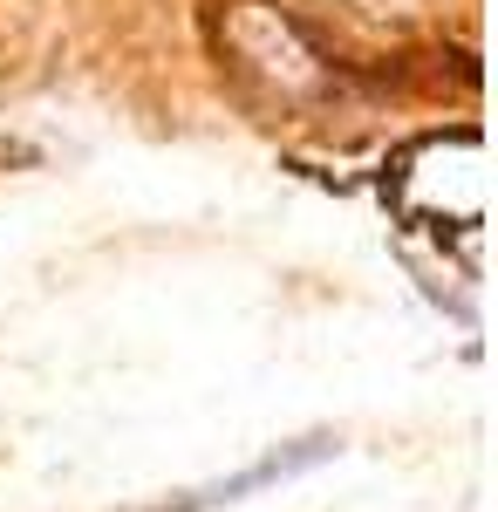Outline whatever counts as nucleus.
<instances>
[{
    "label": "nucleus",
    "mask_w": 498,
    "mask_h": 512,
    "mask_svg": "<svg viewBox=\"0 0 498 512\" xmlns=\"http://www.w3.org/2000/svg\"><path fill=\"white\" fill-rule=\"evenodd\" d=\"M219 48H226L232 69L253 82L260 96H273V103H307V96H321L335 82V69L314 48V35H307L294 14L267 7V0H226Z\"/></svg>",
    "instance_id": "nucleus-1"
},
{
    "label": "nucleus",
    "mask_w": 498,
    "mask_h": 512,
    "mask_svg": "<svg viewBox=\"0 0 498 512\" xmlns=\"http://www.w3.org/2000/svg\"><path fill=\"white\" fill-rule=\"evenodd\" d=\"M335 451V437H307V444H294V451H273V458H260V465H246V472L219 478V485H205L198 499H185V512H205V506H232V499H246V492H260V485H280V478L307 472V465H321Z\"/></svg>",
    "instance_id": "nucleus-2"
}]
</instances>
